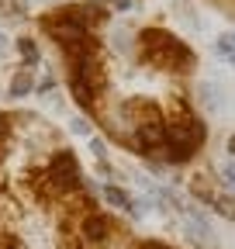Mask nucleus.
<instances>
[{"label": "nucleus", "mask_w": 235, "mask_h": 249, "mask_svg": "<svg viewBox=\"0 0 235 249\" xmlns=\"http://www.w3.org/2000/svg\"><path fill=\"white\" fill-rule=\"evenodd\" d=\"M45 31H49V35H52L59 45H63L66 52H69V49H76V45H83L86 38H90L83 24L66 21V18H49V21H45Z\"/></svg>", "instance_id": "obj_1"}, {"label": "nucleus", "mask_w": 235, "mask_h": 249, "mask_svg": "<svg viewBox=\"0 0 235 249\" xmlns=\"http://www.w3.org/2000/svg\"><path fill=\"white\" fill-rule=\"evenodd\" d=\"M69 93H73V101H76L83 111H94V107H97V90L86 83L83 76H69Z\"/></svg>", "instance_id": "obj_2"}, {"label": "nucleus", "mask_w": 235, "mask_h": 249, "mask_svg": "<svg viewBox=\"0 0 235 249\" xmlns=\"http://www.w3.org/2000/svg\"><path fill=\"white\" fill-rule=\"evenodd\" d=\"M107 232H111V225H107V218H86L83 222V235H86V242H104L107 239Z\"/></svg>", "instance_id": "obj_3"}, {"label": "nucleus", "mask_w": 235, "mask_h": 249, "mask_svg": "<svg viewBox=\"0 0 235 249\" xmlns=\"http://www.w3.org/2000/svg\"><path fill=\"white\" fill-rule=\"evenodd\" d=\"M32 90H35V76H32V70H17V73L11 76V97H28Z\"/></svg>", "instance_id": "obj_4"}, {"label": "nucleus", "mask_w": 235, "mask_h": 249, "mask_svg": "<svg viewBox=\"0 0 235 249\" xmlns=\"http://www.w3.org/2000/svg\"><path fill=\"white\" fill-rule=\"evenodd\" d=\"M104 201H107L111 208L132 211V201H135V197H128V191H121V187H114V183H104Z\"/></svg>", "instance_id": "obj_5"}, {"label": "nucleus", "mask_w": 235, "mask_h": 249, "mask_svg": "<svg viewBox=\"0 0 235 249\" xmlns=\"http://www.w3.org/2000/svg\"><path fill=\"white\" fill-rule=\"evenodd\" d=\"M190 191H194V197H201V201H211L215 204V187H211V177L208 173H197L194 180H190Z\"/></svg>", "instance_id": "obj_6"}, {"label": "nucleus", "mask_w": 235, "mask_h": 249, "mask_svg": "<svg viewBox=\"0 0 235 249\" xmlns=\"http://www.w3.org/2000/svg\"><path fill=\"white\" fill-rule=\"evenodd\" d=\"M14 49H17V55L28 62V66H35V62L42 59V52H38V45H35L32 38H17V42H14Z\"/></svg>", "instance_id": "obj_7"}, {"label": "nucleus", "mask_w": 235, "mask_h": 249, "mask_svg": "<svg viewBox=\"0 0 235 249\" xmlns=\"http://www.w3.org/2000/svg\"><path fill=\"white\" fill-rule=\"evenodd\" d=\"M69 132L80 135V139H94V124L86 121L83 114H76V118H69Z\"/></svg>", "instance_id": "obj_8"}, {"label": "nucleus", "mask_w": 235, "mask_h": 249, "mask_svg": "<svg viewBox=\"0 0 235 249\" xmlns=\"http://www.w3.org/2000/svg\"><path fill=\"white\" fill-rule=\"evenodd\" d=\"M215 208H218L225 218H235V197H232V194H218V197H215Z\"/></svg>", "instance_id": "obj_9"}, {"label": "nucleus", "mask_w": 235, "mask_h": 249, "mask_svg": "<svg viewBox=\"0 0 235 249\" xmlns=\"http://www.w3.org/2000/svg\"><path fill=\"white\" fill-rule=\"evenodd\" d=\"M197 93H201V104H208V107H218V101H215V93H218V90H215L211 83H201V87H197Z\"/></svg>", "instance_id": "obj_10"}, {"label": "nucleus", "mask_w": 235, "mask_h": 249, "mask_svg": "<svg viewBox=\"0 0 235 249\" xmlns=\"http://www.w3.org/2000/svg\"><path fill=\"white\" fill-rule=\"evenodd\" d=\"M221 183L228 187V191H235V163H225L221 166Z\"/></svg>", "instance_id": "obj_11"}, {"label": "nucleus", "mask_w": 235, "mask_h": 249, "mask_svg": "<svg viewBox=\"0 0 235 249\" xmlns=\"http://www.w3.org/2000/svg\"><path fill=\"white\" fill-rule=\"evenodd\" d=\"M90 152L97 156V160H104V156H107V145H104V139H97V135H94V139H90Z\"/></svg>", "instance_id": "obj_12"}, {"label": "nucleus", "mask_w": 235, "mask_h": 249, "mask_svg": "<svg viewBox=\"0 0 235 249\" xmlns=\"http://www.w3.org/2000/svg\"><path fill=\"white\" fill-rule=\"evenodd\" d=\"M35 87H38V93H49V90H55V80H52V76H42Z\"/></svg>", "instance_id": "obj_13"}, {"label": "nucleus", "mask_w": 235, "mask_h": 249, "mask_svg": "<svg viewBox=\"0 0 235 249\" xmlns=\"http://www.w3.org/2000/svg\"><path fill=\"white\" fill-rule=\"evenodd\" d=\"M228 156H235V135L228 139Z\"/></svg>", "instance_id": "obj_14"}, {"label": "nucleus", "mask_w": 235, "mask_h": 249, "mask_svg": "<svg viewBox=\"0 0 235 249\" xmlns=\"http://www.w3.org/2000/svg\"><path fill=\"white\" fill-rule=\"evenodd\" d=\"M4 49H7V38H4V35H0V52H4Z\"/></svg>", "instance_id": "obj_15"}, {"label": "nucleus", "mask_w": 235, "mask_h": 249, "mask_svg": "<svg viewBox=\"0 0 235 249\" xmlns=\"http://www.w3.org/2000/svg\"><path fill=\"white\" fill-rule=\"evenodd\" d=\"M232 42H235V31H232Z\"/></svg>", "instance_id": "obj_16"}]
</instances>
